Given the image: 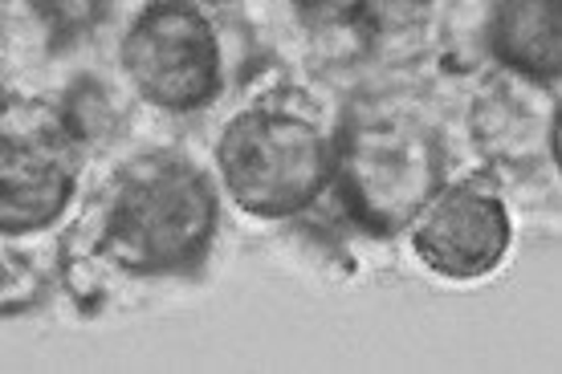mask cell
<instances>
[{
    "label": "cell",
    "mask_w": 562,
    "mask_h": 374,
    "mask_svg": "<svg viewBox=\"0 0 562 374\" xmlns=\"http://www.w3.org/2000/svg\"><path fill=\"white\" fill-rule=\"evenodd\" d=\"M123 70L151 106L188 114L221 94V42L196 4H151L123 42Z\"/></svg>",
    "instance_id": "obj_4"
},
{
    "label": "cell",
    "mask_w": 562,
    "mask_h": 374,
    "mask_svg": "<svg viewBox=\"0 0 562 374\" xmlns=\"http://www.w3.org/2000/svg\"><path fill=\"white\" fill-rule=\"evenodd\" d=\"M78 180V143L61 126V114L45 102L4 106L0 139V228L4 236L37 233L57 220Z\"/></svg>",
    "instance_id": "obj_5"
},
{
    "label": "cell",
    "mask_w": 562,
    "mask_h": 374,
    "mask_svg": "<svg viewBox=\"0 0 562 374\" xmlns=\"http://www.w3.org/2000/svg\"><path fill=\"white\" fill-rule=\"evenodd\" d=\"M342 212L367 233L392 236L440 188V151L420 126L400 118L351 123L335 147V180Z\"/></svg>",
    "instance_id": "obj_3"
},
{
    "label": "cell",
    "mask_w": 562,
    "mask_h": 374,
    "mask_svg": "<svg viewBox=\"0 0 562 374\" xmlns=\"http://www.w3.org/2000/svg\"><path fill=\"white\" fill-rule=\"evenodd\" d=\"M57 114H61V126L70 131V139L78 143V147L99 143L114 126L111 98H106V90H102L94 78H78V82L70 86V94L61 98Z\"/></svg>",
    "instance_id": "obj_8"
},
{
    "label": "cell",
    "mask_w": 562,
    "mask_h": 374,
    "mask_svg": "<svg viewBox=\"0 0 562 374\" xmlns=\"http://www.w3.org/2000/svg\"><path fill=\"white\" fill-rule=\"evenodd\" d=\"M509 240H514L509 208L490 175H469L436 192L412 228V252L432 273L452 281L490 277L506 261Z\"/></svg>",
    "instance_id": "obj_6"
},
{
    "label": "cell",
    "mask_w": 562,
    "mask_h": 374,
    "mask_svg": "<svg viewBox=\"0 0 562 374\" xmlns=\"http://www.w3.org/2000/svg\"><path fill=\"white\" fill-rule=\"evenodd\" d=\"M221 220L209 175L180 155L155 151L119 171L94 252L127 273H176L196 264Z\"/></svg>",
    "instance_id": "obj_1"
},
{
    "label": "cell",
    "mask_w": 562,
    "mask_h": 374,
    "mask_svg": "<svg viewBox=\"0 0 562 374\" xmlns=\"http://www.w3.org/2000/svg\"><path fill=\"white\" fill-rule=\"evenodd\" d=\"M216 163L240 212L285 220L306 212L335 180V147L302 114L240 111L216 143Z\"/></svg>",
    "instance_id": "obj_2"
},
{
    "label": "cell",
    "mask_w": 562,
    "mask_h": 374,
    "mask_svg": "<svg viewBox=\"0 0 562 374\" xmlns=\"http://www.w3.org/2000/svg\"><path fill=\"white\" fill-rule=\"evenodd\" d=\"M490 49L514 73L538 86H554L562 70V13L554 0L493 4Z\"/></svg>",
    "instance_id": "obj_7"
}]
</instances>
